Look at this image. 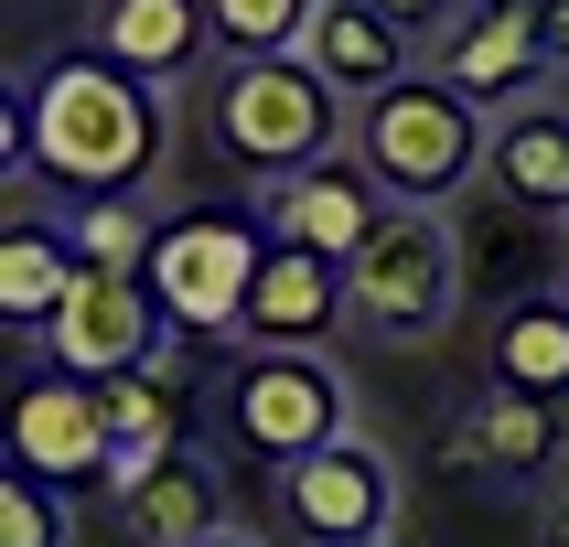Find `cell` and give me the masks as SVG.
I'll use <instances>...</instances> for the list:
<instances>
[{
	"instance_id": "obj_27",
	"label": "cell",
	"mask_w": 569,
	"mask_h": 547,
	"mask_svg": "<svg viewBox=\"0 0 569 547\" xmlns=\"http://www.w3.org/2000/svg\"><path fill=\"white\" fill-rule=\"evenodd\" d=\"M204 547H258V537H237V526H226V537H204Z\"/></svg>"
},
{
	"instance_id": "obj_17",
	"label": "cell",
	"mask_w": 569,
	"mask_h": 547,
	"mask_svg": "<svg viewBox=\"0 0 569 547\" xmlns=\"http://www.w3.org/2000/svg\"><path fill=\"white\" fill-rule=\"evenodd\" d=\"M495 193L527 204V215H569V108L559 97L495 108Z\"/></svg>"
},
{
	"instance_id": "obj_1",
	"label": "cell",
	"mask_w": 569,
	"mask_h": 547,
	"mask_svg": "<svg viewBox=\"0 0 569 547\" xmlns=\"http://www.w3.org/2000/svg\"><path fill=\"white\" fill-rule=\"evenodd\" d=\"M0 172L11 193H54V204H97V193H151L172 161V87L129 75L97 43H54L11 75L0 108Z\"/></svg>"
},
{
	"instance_id": "obj_25",
	"label": "cell",
	"mask_w": 569,
	"mask_h": 547,
	"mask_svg": "<svg viewBox=\"0 0 569 547\" xmlns=\"http://www.w3.org/2000/svg\"><path fill=\"white\" fill-rule=\"evenodd\" d=\"M538 43H548V75H569V0H538Z\"/></svg>"
},
{
	"instance_id": "obj_3",
	"label": "cell",
	"mask_w": 569,
	"mask_h": 547,
	"mask_svg": "<svg viewBox=\"0 0 569 547\" xmlns=\"http://www.w3.org/2000/svg\"><path fill=\"white\" fill-rule=\"evenodd\" d=\"M216 140L237 172L280 183L301 161H333L355 140V97L322 75L312 54H258V64H226L216 75Z\"/></svg>"
},
{
	"instance_id": "obj_30",
	"label": "cell",
	"mask_w": 569,
	"mask_h": 547,
	"mask_svg": "<svg viewBox=\"0 0 569 547\" xmlns=\"http://www.w3.org/2000/svg\"><path fill=\"white\" fill-rule=\"evenodd\" d=\"M559 225H569V215H559Z\"/></svg>"
},
{
	"instance_id": "obj_29",
	"label": "cell",
	"mask_w": 569,
	"mask_h": 547,
	"mask_svg": "<svg viewBox=\"0 0 569 547\" xmlns=\"http://www.w3.org/2000/svg\"><path fill=\"white\" fill-rule=\"evenodd\" d=\"M559 301H569V269H559Z\"/></svg>"
},
{
	"instance_id": "obj_6",
	"label": "cell",
	"mask_w": 569,
	"mask_h": 547,
	"mask_svg": "<svg viewBox=\"0 0 569 547\" xmlns=\"http://www.w3.org/2000/svg\"><path fill=\"white\" fill-rule=\"evenodd\" d=\"M345 290H355V322L366 333H441L451 301H462V257H451V225L430 204H398V215L345 257Z\"/></svg>"
},
{
	"instance_id": "obj_5",
	"label": "cell",
	"mask_w": 569,
	"mask_h": 547,
	"mask_svg": "<svg viewBox=\"0 0 569 547\" xmlns=\"http://www.w3.org/2000/svg\"><path fill=\"white\" fill-rule=\"evenodd\" d=\"M226 429H237V450L248 462H301V450L345 440L355 429V386L333 354H301V344H237V365H226Z\"/></svg>"
},
{
	"instance_id": "obj_28",
	"label": "cell",
	"mask_w": 569,
	"mask_h": 547,
	"mask_svg": "<svg viewBox=\"0 0 569 547\" xmlns=\"http://www.w3.org/2000/svg\"><path fill=\"white\" fill-rule=\"evenodd\" d=\"M366 547H409V537H366Z\"/></svg>"
},
{
	"instance_id": "obj_8",
	"label": "cell",
	"mask_w": 569,
	"mask_h": 547,
	"mask_svg": "<svg viewBox=\"0 0 569 547\" xmlns=\"http://www.w3.org/2000/svg\"><path fill=\"white\" fill-rule=\"evenodd\" d=\"M22 354H54L64 376H129V365H172L183 333H172V312L151 301L140 269H87V280L64 290V312Z\"/></svg>"
},
{
	"instance_id": "obj_20",
	"label": "cell",
	"mask_w": 569,
	"mask_h": 547,
	"mask_svg": "<svg viewBox=\"0 0 569 547\" xmlns=\"http://www.w3.org/2000/svg\"><path fill=\"white\" fill-rule=\"evenodd\" d=\"M64 225H76L87 269H151V247H161L151 193H97V204H64Z\"/></svg>"
},
{
	"instance_id": "obj_23",
	"label": "cell",
	"mask_w": 569,
	"mask_h": 547,
	"mask_svg": "<svg viewBox=\"0 0 569 547\" xmlns=\"http://www.w3.org/2000/svg\"><path fill=\"white\" fill-rule=\"evenodd\" d=\"M0 547H76V505H64L54 483L11 473L0 483Z\"/></svg>"
},
{
	"instance_id": "obj_9",
	"label": "cell",
	"mask_w": 569,
	"mask_h": 547,
	"mask_svg": "<svg viewBox=\"0 0 569 547\" xmlns=\"http://www.w3.org/2000/svg\"><path fill=\"white\" fill-rule=\"evenodd\" d=\"M269 494H280V526L301 547L398 537V473H387V450H366L355 429H345V440H322V450H301V462H280Z\"/></svg>"
},
{
	"instance_id": "obj_18",
	"label": "cell",
	"mask_w": 569,
	"mask_h": 547,
	"mask_svg": "<svg viewBox=\"0 0 569 547\" xmlns=\"http://www.w3.org/2000/svg\"><path fill=\"white\" fill-rule=\"evenodd\" d=\"M119 526H129V547H204V537H226V473L204 462V450H172L140 494L119 505Z\"/></svg>"
},
{
	"instance_id": "obj_2",
	"label": "cell",
	"mask_w": 569,
	"mask_h": 547,
	"mask_svg": "<svg viewBox=\"0 0 569 547\" xmlns=\"http://www.w3.org/2000/svg\"><path fill=\"white\" fill-rule=\"evenodd\" d=\"M345 151L366 161L398 204L451 215V204L495 172V108H483V97H462L441 64H419V75H398L387 97H366V108H355V140H345Z\"/></svg>"
},
{
	"instance_id": "obj_11",
	"label": "cell",
	"mask_w": 569,
	"mask_h": 547,
	"mask_svg": "<svg viewBox=\"0 0 569 547\" xmlns=\"http://www.w3.org/2000/svg\"><path fill=\"white\" fill-rule=\"evenodd\" d=\"M345 322H355L345 257L269 236V257H258V290H248V322H237V344H301V354H333V333H345Z\"/></svg>"
},
{
	"instance_id": "obj_7",
	"label": "cell",
	"mask_w": 569,
	"mask_h": 547,
	"mask_svg": "<svg viewBox=\"0 0 569 547\" xmlns=\"http://www.w3.org/2000/svg\"><path fill=\"white\" fill-rule=\"evenodd\" d=\"M108 462H119V429H108L97 376H64L54 354H32L11 376V473L54 494H108Z\"/></svg>"
},
{
	"instance_id": "obj_12",
	"label": "cell",
	"mask_w": 569,
	"mask_h": 547,
	"mask_svg": "<svg viewBox=\"0 0 569 547\" xmlns=\"http://www.w3.org/2000/svg\"><path fill=\"white\" fill-rule=\"evenodd\" d=\"M430 64H441L462 97H483V108H516V97H538V87H548L538 0H473L451 32H430Z\"/></svg>"
},
{
	"instance_id": "obj_24",
	"label": "cell",
	"mask_w": 569,
	"mask_h": 547,
	"mask_svg": "<svg viewBox=\"0 0 569 547\" xmlns=\"http://www.w3.org/2000/svg\"><path fill=\"white\" fill-rule=\"evenodd\" d=\"M387 11H398V22H409L419 43H430V32H451L462 11H473V0H387Z\"/></svg>"
},
{
	"instance_id": "obj_4",
	"label": "cell",
	"mask_w": 569,
	"mask_h": 547,
	"mask_svg": "<svg viewBox=\"0 0 569 547\" xmlns=\"http://www.w3.org/2000/svg\"><path fill=\"white\" fill-rule=\"evenodd\" d=\"M258 257H269V215H237V204H172L140 280H151V301L172 312V333L204 344V333H237V322H248Z\"/></svg>"
},
{
	"instance_id": "obj_10",
	"label": "cell",
	"mask_w": 569,
	"mask_h": 547,
	"mask_svg": "<svg viewBox=\"0 0 569 547\" xmlns=\"http://www.w3.org/2000/svg\"><path fill=\"white\" fill-rule=\"evenodd\" d=\"M258 215H269V236H290V247L355 257L387 215H398V193H387L355 151H333V161H301V172H280V183H258Z\"/></svg>"
},
{
	"instance_id": "obj_16",
	"label": "cell",
	"mask_w": 569,
	"mask_h": 547,
	"mask_svg": "<svg viewBox=\"0 0 569 547\" xmlns=\"http://www.w3.org/2000/svg\"><path fill=\"white\" fill-rule=\"evenodd\" d=\"M301 54H312L322 75L355 97V108H366V97H387L398 75H419V64H430V43H419L387 0H322L312 32H301Z\"/></svg>"
},
{
	"instance_id": "obj_13",
	"label": "cell",
	"mask_w": 569,
	"mask_h": 547,
	"mask_svg": "<svg viewBox=\"0 0 569 547\" xmlns=\"http://www.w3.org/2000/svg\"><path fill=\"white\" fill-rule=\"evenodd\" d=\"M87 43L119 54L129 75H151V87H183V75L226 64L216 0H87Z\"/></svg>"
},
{
	"instance_id": "obj_19",
	"label": "cell",
	"mask_w": 569,
	"mask_h": 547,
	"mask_svg": "<svg viewBox=\"0 0 569 547\" xmlns=\"http://www.w3.org/2000/svg\"><path fill=\"white\" fill-rule=\"evenodd\" d=\"M495 376L527 386V397H559L569 408V301L548 290V301H516V312H495Z\"/></svg>"
},
{
	"instance_id": "obj_15",
	"label": "cell",
	"mask_w": 569,
	"mask_h": 547,
	"mask_svg": "<svg viewBox=\"0 0 569 547\" xmlns=\"http://www.w3.org/2000/svg\"><path fill=\"white\" fill-rule=\"evenodd\" d=\"M569 450V418L559 397H527V386L483 376V397L462 408V440H451V462L462 473H495V483H548Z\"/></svg>"
},
{
	"instance_id": "obj_14",
	"label": "cell",
	"mask_w": 569,
	"mask_h": 547,
	"mask_svg": "<svg viewBox=\"0 0 569 547\" xmlns=\"http://www.w3.org/2000/svg\"><path fill=\"white\" fill-rule=\"evenodd\" d=\"M76 280H87V247H76L64 204L43 215V193H11V236H0V322H11V344H32L64 312Z\"/></svg>"
},
{
	"instance_id": "obj_26",
	"label": "cell",
	"mask_w": 569,
	"mask_h": 547,
	"mask_svg": "<svg viewBox=\"0 0 569 547\" xmlns=\"http://www.w3.org/2000/svg\"><path fill=\"white\" fill-rule=\"evenodd\" d=\"M548 547H569V494H559V505H548Z\"/></svg>"
},
{
	"instance_id": "obj_22",
	"label": "cell",
	"mask_w": 569,
	"mask_h": 547,
	"mask_svg": "<svg viewBox=\"0 0 569 547\" xmlns=\"http://www.w3.org/2000/svg\"><path fill=\"white\" fill-rule=\"evenodd\" d=\"M322 0H216V43L226 64H258V54H301Z\"/></svg>"
},
{
	"instance_id": "obj_21",
	"label": "cell",
	"mask_w": 569,
	"mask_h": 547,
	"mask_svg": "<svg viewBox=\"0 0 569 547\" xmlns=\"http://www.w3.org/2000/svg\"><path fill=\"white\" fill-rule=\"evenodd\" d=\"M97 397H108V429H119V440H161V450H183V386H172V365L97 376Z\"/></svg>"
}]
</instances>
